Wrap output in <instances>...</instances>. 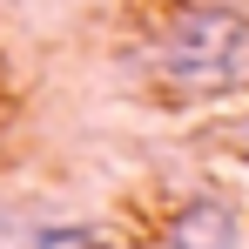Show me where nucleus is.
Listing matches in <instances>:
<instances>
[{"mask_svg":"<svg viewBox=\"0 0 249 249\" xmlns=\"http://www.w3.org/2000/svg\"><path fill=\"white\" fill-rule=\"evenodd\" d=\"M135 68L168 108H209V101L249 94V7L168 0L135 47Z\"/></svg>","mask_w":249,"mask_h":249,"instance_id":"obj_1","label":"nucleus"},{"mask_svg":"<svg viewBox=\"0 0 249 249\" xmlns=\"http://www.w3.org/2000/svg\"><path fill=\"white\" fill-rule=\"evenodd\" d=\"M162 249H243V215L222 196H189L168 209Z\"/></svg>","mask_w":249,"mask_h":249,"instance_id":"obj_2","label":"nucleus"},{"mask_svg":"<svg viewBox=\"0 0 249 249\" xmlns=\"http://www.w3.org/2000/svg\"><path fill=\"white\" fill-rule=\"evenodd\" d=\"M34 249H115L94 222H47V229H34Z\"/></svg>","mask_w":249,"mask_h":249,"instance_id":"obj_3","label":"nucleus"}]
</instances>
